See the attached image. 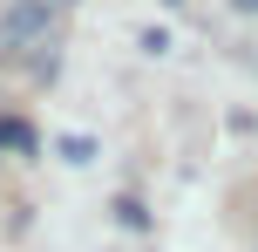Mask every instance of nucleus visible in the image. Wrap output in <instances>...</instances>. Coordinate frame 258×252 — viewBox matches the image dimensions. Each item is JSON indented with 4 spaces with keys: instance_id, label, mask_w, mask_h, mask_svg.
I'll return each mask as SVG.
<instances>
[{
    "instance_id": "nucleus-1",
    "label": "nucleus",
    "mask_w": 258,
    "mask_h": 252,
    "mask_svg": "<svg viewBox=\"0 0 258 252\" xmlns=\"http://www.w3.org/2000/svg\"><path fill=\"white\" fill-rule=\"evenodd\" d=\"M54 41V7L48 0H14L0 14V55H27V48H48Z\"/></svg>"
},
{
    "instance_id": "nucleus-2",
    "label": "nucleus",
    "mask_w": 258,
    "mask_h": 252,
    "mask_svg": "<svg viewBox=\"0 0 258 252\" xmlns=\"http://www.w3.org/2000/svg\"><path fill=\"white\" fill-rule=\"evenodd\" d=\"M0 150H34V130L14 123V116H0Z\"/></svg>"
},
{
    "instance_id": "nucleus-3",
    "label": "nucleus",
    "mask_w": 258,
    "mask_h": 252,
    "mask_svg": "<svg viewBox=\"0 0 258 252\" xmlns=\"http://www.w3.org/2000/svg\"><path fill=\"white\" fill-rule=\"evenodd\" d=\"M231 7H238V14H258V0H231Z\"/></svg>"
}]
</instances>
